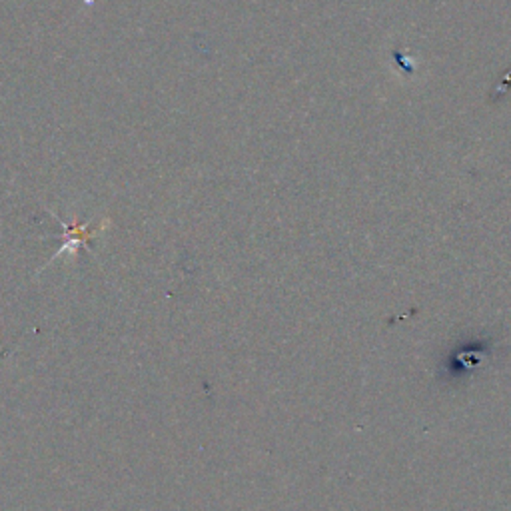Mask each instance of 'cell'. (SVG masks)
Returning <instances> with one entry per match:
<instances>
[{"label": "cell", "mask_w": 511, "mask_h": 511, "mask_svg": "<svg viewBox=\"0 0 511 511\" xmlns=\"http://www.w3.org/2000/svg\"><path fill=\"white\" fill-rule=\"evenodd\" d=\"M64 226V224H62ZM64 234L70 236V240H66L64 244H62V248L60 252L56 254V256H66V254H72V252H76V250L84 246L86 242H88V238H92L94 232H88V228L86 226H74V228H69V226H64Z\"/></svg>", "instance_id": "obj_1"}]
</instances>
